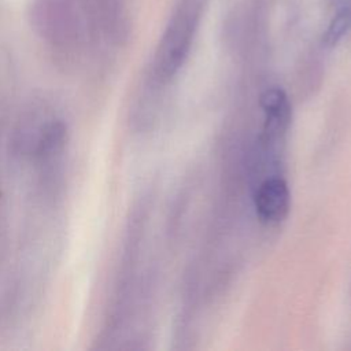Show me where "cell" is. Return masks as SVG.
<instances>
[{
    "label": "cell",
    "mask_w": 351,
    "mask_h": 351,
    "mask_svg": "<svg viewBox=\"0 0 351 351\" xmlns=\"http://www.w3.org/2000/svg\"><path fill=\"white\" fill-rule=\"evenodd\" d=\"M199 19V7L185 0L174 12L155 55L154 71L159 80L171 78L184 63Z\"/></svg>",
    "instance_id": "6da1fadb"
},
{
    "label": "cell",
    "mask_w": 351,
    "mask_h": 351,
    "mask_svg": "<svg viewBox=\"0 0 351 351\" xmlns=\"http://www.w3.org/2000/svg\"><path fill=\"white\" fill-rule=\"evenodd\" d=\"M256 215L266 223L282 221L289 208V191L284 180L269 178L265 180L254 197Z\"/></svg>",
    "instance_id": "7a4b0ae2"
},
{
    "label": "cell",
    "mask_w": 351,
    "mask_h": 351,
    "mask_svg": "<svg viewBox=\"0 0 351 351\" xmlns=\"http://www.w3.org/2000/svg\"><path fill=\"white\" fill-rule=\"evenodd\" d=\"M261 106L266 112L269 129L284 128L289 118V106L285 93L278 88H270L261 96Z\"/></svg>",
    "instance_id": "3957f363"
},
{
    "label": "cell",
    "mask_w": 351,
    "mask_h": 351,
    "mask_svg": "<svg viewBox=\"0 0 351 351\" xmlns=\"http://www.w3.org/2000/svg\"><path fill=\"white\" fill-rule=\"evenodd\" d=\"M350 29H351V1L344 4L332 18L324 36L325 44L329 47L336 45L344 37V34L348 33Z\"/></svg>",
    "instance_id": "277c9868"
}]
</instances>
